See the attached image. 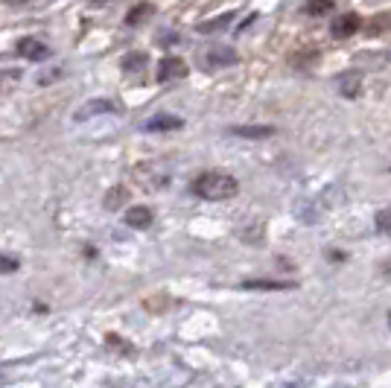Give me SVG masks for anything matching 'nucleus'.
<instances>
[{
    "label": "nucleus",
    "instance_id": "obj_10",
    "mask_svg": "<svg viewBox=\"0 0 391 388\" xmlns=\"http://www.w3.org/2000/svg\"><path fill=\"white\" fill-rule=\"evenodd\" d=\"M356 29H359V18L356 15H342V18L333 21V36L336 39H348V36H353Z\"/></svg>",
    "mask_w": 391,
    "mask_h": 388
},
{
    "label": "nucleus",
    "instance_id": "obj_3",
    "mask_svg": "<svg viewBox=\"0 0 391 388\" xmlns=\"http://www.w3.org/2000/svg\"><path fill=\"white\" fill-rule=\"evenodd\" d=\"M117 106L111 100H91V103H85L79 111H76V120H91V117H100V114H114Z\"/></svg>",
    "mask_w": 391,
    "mask_h": 388
},
{
    "label": "nucleus",
    "instance_id": "obj_15",
    "mask_svg": "<svg viewBox=\"0 0 391 388\" xmlns=\"http://www.w3.org/2000/svg\"><path fill=\"white\" fill-rule=\"evenodd\" d=\"M377 228L382 234H391V208H385V210L377 213Z\"/></svg>",
    "mask_w": 391,
    "mask_h": 388
},
{
    "label": "nucleus",
    "instance_id": "obj_5",
    "mask_svg": "<svg viewBox=\"0 0 391 388\" xmlns=\"http://www.w3.org/2000/svg\"><path fill=\"white\" fill-rule=\"evenodd\" d=\"M18 53L24 56V58H33V61H41V58H47V44L44 41H38V39H21L18 41Z\"/></svg>",
    "mask_w": 391,
    "mask_h": 388
},
{
    "label": "nucleus",
    "instance_id": "obj_16",
    "mask_svg": "<svg viewBox=\"0 0 391 388\" xmlns=\"http://www.w3.org/2000/svg\"><path fill=\"white\" fill-rule=\"evenodd\" d=\"M12 272H18V260H15V257L0 254V275H12Z\"/></svg>",
    "mask_w": 391,
    "mask_h": 388
},
{
    "label": "nucleus",
    "instance_id": "obj_4",
    "mask_svg": "<svg viewBox=\"0 0 391 388\" xmlns=\"http://www.w3.org/2000/svg\"><path fill=\"white\" fill-rule=\"evenodd\" d=\"M182 126H184V123L178 120V117H172V114H158V117H152V120L143 123L146 132H178Z\"/></svg>",
    "mask_w": 391,
    "mask_h": 388
},
{
    "label": "nucleus",
    "instance_id": "obj_17",
    "mask_svg": "<svg viewBox=\"0 0 391 388\" xmlns=\"http://www.w3.org/2000/svg\"><path fill=\"white\" fill-rule=\"evenodd\" d=\"M18 79V71H6V73H0V88H4V82H15Z\"/></svg>",
    "mask_w": 391,
    "mask_h": 388
},
{
    "label": "nucleus",
    "instance_id": "obj_2",
    "mask_svg": "<svg viewBox=\"0 0 391 388\" xmlns=\"http://www.w3.org/2000/svg\"><path fill=\"white\" fill-rule=\"evenodd\" d=\"M187 76V64L182 58H164L158 64V79L161 82H172V79H184Z\"/></svg>",
    "mask_w": 391,
    "mask_h": 388
},
{
    "label": "nucleus",
    "instance_id": "obj_14",
    "mask_svg": "<svg viewBox=\"0 0 391 388\" xmlns=\"http://www.w3.org/2000/svg\"><path fill=\"white\" fill-rule=\"evenodd\" d=\"M146 15H152V4H143V6H135L129 15H126V24L129 26H137L140 21H146Z\"/></svg>",
    "mask_w": 391,
    "mask_h": 388
},
{
    "label": "nucleus",
    "instance_id": "obj_8",
    "mask_svg": "<svg viewBox=\"0 0 391 388\" xmlns=\"http://www.w3.org/2000/svg\"><path fill=\"white\" fill-rule=\"evenodd\" d=\"M126 225H129V228H149V225H152V210L143 208V205L132 208L126 213Z\"/></svg>",
    "mask_w": 391,
    "mask_h": 388
},
{
    "label": "nucleus",
    "instance_id": "obj_9",
    "mask_svg": "<svg viewBox=\"0 0 391 388\" xmlns=\"http://www.w3.org/2000/svg\"><path fill=\"white\" fill-rule=\"evenodd\" d=\"M246 289H263V292H283V289H295L292 280H246Z\"/></svg>",
    "mask_w": 391,
    "mask_h": 388
},
{
    "label": "nucleus",
    "instance_id": "obj_1",
    "mask_svg": "<svg viewBox=\"0 0 391 388\" xmlns=\"http://www.w3.org/2000/svg\"><path fill=\"white\" fill-rule=\"evenodd\" d=\"M236 190H239V184L225 173H202L193 181V193L204 202H225V199L236 196Z\"/></svg>",
    "mask_w": 391,
    "mask_h": 388
},
{
    "label": "nucleus",
    "instance_id": "obj_13",
    "mask_svg": "<svg viewBox=\"0 0 391 388\" xmlns=\"http://www.w3.org/2000/svg\"><path fill=\"white\" fill-rule=\"evenodd\" d=\"M231 18L234 15H222L217 21H204V24H199V32H202V36H207V32H219V29H225L231 24Z\"/></svg>",
    "mask_w": 391,
    "mask_h": 388
},
{
    "label": "nucleus",
    "instance_id": "obj_11",
    "mask_svg": "<svg viewBox=\"0 0 391 388\" xmlns=\"http://www.w3.org/2000/svg\"><path fill=\"white\" fill-rule=\"evenodd\" d=\"M143 68H146V56L143 53H129L126 58H123V71L126 73H143Z\"/></svg>",
    "mask_w": 391,
    "mask_h": 388
},
{
    "label": "nucleus",
    "instance_id": "obj_18",
    "mask_svg": "<svg viewBox=\"0 0 391 388\" xmlns=\"http://www.w3.org/2000/svg\"><path fill=\"white\" fill-rule=\"evenodd\" d=\"M6 4H12V6H18V4H29V0H6Z\"/></svg>",
    "mask_w": 391,
    "mask_h": 388
},
{
    "label": "nucleus",
    "instance_id": "obj_6",
    "mask_svg": "<svg viewBox=\"0 0 391 388\" xmlns=\"http://www.w3.org/2000/svg\"><path fill=\"white\" fill-rule=\"evenodd\" d=\"M204 58H207L210 68H231V64H236V53L228 47H214Z\"/></svg>",
    "mask_w": 391,
    "mask_h": 388
},
{
    "label": "nucleus",
    "instance_id": "obj_7",
    "mask_svg": "<svg viewBox=\"0 0 391 388\" xmlns=\"http://www.w3.org/2000/svg\"><path fill=\"white\" fill-rule=\"evenodd\" d=\"M231 135L257 141V138H272V135H275V128H272V126H234V128H231Z\"/></svg>",
    "mask_w": 391,
    "mask_h": 388
},
{
    "label": "nucleus",
    "instance_id": "obj_12",
    "mask_svg": "<svg viewBox=\"0 0 391 388\" xmlns=\"http://www.w3.org/2000/svg\"><path fill=\"white\" fill-rule=\"evenodd\" d=\"M330 9H333V0H310V4L304 6V12H307V15H313V18L327 15Z\"/></svg>",
    "mask_w": 391,
    "mask_h": 388
},
{
    "label": "nucleus",
    "instance_id": "obj_19",
    "mask_svg": "<svg viewBox=\"0 0 391 388\" xmlns=\"http://www.w3.org/2000/svg\"><path fill=\"white\" fill-rule=\"evenodd\" d=\"M388 325H391V312H388Z\"/></svg>",
    "mask_w": 391,
    "mask_h": 388
}]
</instances>
